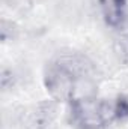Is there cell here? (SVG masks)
I'll use <instances>...</instances> for the list:
<instances>
[{
	"label": "cell",
	"instance_id": "obj_2",
	"mask_svg": "<svg viewBox=\"0 0 128 129\" xmlns=\"http://www.w3.org/2000/svg\"><path fill=\"white\" fill-rule=\"evenodd\" d=\"M121 104H113L109 101H99L88 98L84 101L75 102L77 119L88 128L102 126L113 119L121 116Z\"/></svg>",
	"mask_w": 128,
	"mask_h": 129
},
{
	"label": "cell",
	"instance_id": "obj_1",
	"mask_svg": "<svg viewBox=\"0 0 128 129\" xmlns=\"http://www.w3.org/2000/svg\"><path fill=\"white\" fill-rule=\"evenodd\" d=\"M47 87L59 99L84 101L92 96L95 87L94 68L78 54L62 56L47 69Z\"/></svg>",
	"mask_w": 128,
	"mask_h": 129
}]
</instances>
